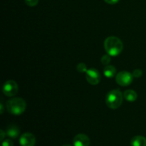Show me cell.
Instances as JSON below:
<instances>
[{
  "mask_svg": "<svg viewBox=\"0 0 146 146\" xmlns=\"http://www.w3.org/2000/svg\"><path fill=\"white\" fill-rule=\"evenodd\" d=\"M104 48L111 56H117L122 52L123 44L121 40L116 36H109L104 41Z\"/></svg>",
  "mask_w": 146,
  "mask_h": 146,
  "instance_id": "cell-1",
  "label": "cell"
},
{
  "mask_svg": "<svg viewBox=\"0 0 146 146\" xmlns=\"http://www.w3.org/2000/svg\"><path fill=\"white\" fill-rule=\"evenodd\" d=\"M6 108L10 114L14 115H19L25 111L27 108V103L23 98H13L7 101Z\"/></svg>",
  "mask_w": 146,
  "mask_h": 146,
  "instance_id": "cell-2",
  "label": "cell"
},
{
  "mask_svg": "<svg viewBox=\"0 0 146 146\" xmlns=\"http://www.w3.org/2000/svg\"><path fill=\"white\" fill-rule=\"evenodd\" d=\"M123 101V94L118 89L110 91L106 96V104L111 109H117L122 105Z\"/></svg>",
  "mask_w": 146,
  "mask_h": 146,
  "instance_id": "cell-3",
  "label": "cell"
},
{
  "mask_svg": "<svg viewBox=\"0 0 146 146\" xmlns=\"http://www.w3.org/2000/svg\"><path fill=\"white\" fill-rule=\"evenodd\" d=\"M133 81V76L128 71H123L115 76V81L121 86H128Z\"/></svg>",
  "mask_w": 146,
  "mask_h": 146,
  "instance_id": "cell-4",
  "label": "cell"
},
{
  "mask_svg": "<svg viewBox=\"0 0 146 146\" xmlns=\"http://www.w3.org/2000/svg\"><path fill=\"white\" fill-rule=\"evenodd\" d=\"M19 87L17 82L13 80L6 81L2 87V91L5 96L8 97H13L18 93Z\"/></svg>",
  "mask_w": 146,
  "mask_h": 146,
  "instance_id": "cell-5",
  "label": "cell"
},
{
  "mask_svg": "<svg viewBox=\"0 0 146 146\" xmlns=\"http://www.w3.org/2000/svg\"><path fill=\"white\" fill-rule=\"evenodd\" d=\"M86 78L91 85H98L101 80V76L99 71L94 68H89L86 72Z\"/></svg>",
  "mask_w": 146,
  "mask_h": 146,
  "instance_id": "cell-6",
  "label": "cell"
},
{
  "mask_svg": "<svg viewBox=\"0 0 146 146\" xmlns=\"http://www.w3.org/2000/svg\"><path fill=\"white\" fill-rule=\"evenodd\" d=\"M19 144L21 146H34L36 144L35 136L31 133H25L20 137Z\"/></svg>",
  "mask_w": 146,
  "mask_h": 146,
  "instance_id": "cell-7",
  "label": "cell"
},
{
  "mask_svg": "<svg viewBox=\"0 0 146 146\" xmlns=\"http://www.w3.org/2000/svg\"><path fill=\"white\" fill-rule=\"evenodd\" d=\"M89 138L85 134L80 133L76 135L73 140V143L74 146H89L90 145Z\"/></svg>",
  "mask_w": 146,
  "mask_h": 146,
  "instance_id": "cell-8",
  "label": "cell"
},
{
  "mask_svg": "<svg viewBox=\"0 0 146 146\" xmlns=\"http://www.w3.org/2000/svg\"><path fill=\"white\" fill-rule=\"evenodd\" d=\"M19 128L18 126L15 125H9L7 127V131H6V134L7 135V136H9L11 138H13V139L17 138L19 135Z\"/></svg>",
  "mask_w": 146,
  "mask_h": 146,
  "instance_id": "cell-9",
  "label": "cell"
},
{
  "mask_svg": "<svg viewBox=\"0 0 146 146\" xmlns=\"http://www.w3.org/2000/svg\"><path fill=\"white\" fill-rule=\"evenodd\" d=\"M123 98L128 102H134L138 98V94L135 91L131 89L126 90L123 92Z\"/></svg>",
  "mask_w": 146,
  "mask_h": 146,
  "instance_id": "cell-10",
  "label": "cell"
},
{
  "mask_svg": "<svg viewBox=\"0 0 146 146\" xmlns=\"http://www.w3.org/2000/svg\"><path fill=\"white\" fill-rule=\"evenodd\" d=\"M131 146H146V138L141 135L134 136L131 141Z\"/></svg>",
  "mask_w": 146,
  "mask_h": 146,
  "instance_id": "cell-11",
  "label": "cell"
},
{
  "mask_svg": "<svg viewBox=\"0 0 146 146\" xmlns=\"http://www.w3.org/2000/svg\"><path fill=\"white\" fill-rule=\"evenodd\" d=\"M104 74L106 78H111L116 74V69L113 66L107 65L104 68Z\"/></svg>",
  "mask_w": 146,
  "mask_h": 146,
  "instance_id": "cell-12",
  "label": "cell"
},
{
  "mask_svg": "<svg viewBox=\"0 0 146 146\" xmlns=\"http://www.w3.org/2000/svg\"><path fill=\"white\" fill-rule=\"evenodd\" d=\"M111 56L108 55V54H106V55L103 56L101 57V63H102L104 65L107 66V65H108V64H109L110 62H111Z\"/></svg>",
  "mask_w": 146,
  "mask_h": 146,
  "instance_id": "cell-13",
  "label": "cell"
},
{
  "mask_svg": "<svg viewBox=\"0 0 146 146\" xmlns=\"http://www.w3.org/2000/svg\"><path fill=\"white\" fill-rule=\"evenodd\" d=\"M77 71L79 73H86L87 71V66L84 63H80L77 65L76 66Z\"/></svg>",
  "mask_w": 146,
  "mask_h": 146,
  "instance_id": "cell-14",
  "label": "cell"
},
{
  "mask_svg": "<svg viewBox=\"0 0 146 146\" xmlns=\"http://www.w3.org/2000/svg\"><path fill=\"white\" fill-rule=\"evenodd\" d=\"M25 2L29 7H35L38 4V0H25Z\"/></svg>",
  "mask_w": 146,
  "mask_h": 146,
  "instance_id": "cell-15",
  "label": "cell"
},
{
  "mask_svg": "<svg viewBox=\"0 0 146 146\" xmlns=\"http://www.w3.org/2000/svg\"><path fill=\"white\" fill-rule=\"evenodd\" d=\"M132 74L135 78H140L143 75V71L141 69H135L133 71Z\"/></svg>",
  "mask_w": 146,
  "mask_h": 146,
  "instance_id": "cell-16",
  "label": "cell"
},
{
  "mask_svg": "<svg viewBox=\"0 0 146 146\" xmlns=\"http://www.w3.org/2000/svg\"><path fill=\"white\" fill-rule=\"evenodd\" d=\"M2 146H14V143L10 139H6L2 141Z\"/></svg>",
  "mask_w": 146,
  "mask_h": 146,
  "instance_id": "cell-17",
  "label": "cell"
},
{
  "mask_svg": "<svg viewBox=\"0 0 146 146\" xmlns=\"http://www.w3.org/2000/svg\"><path fill=\"white\" fill-rule=\"evenodd\" d=\"M119 1H120V0H104V1H105L106 3H107V4H117V3H118Z\"/></svg>",
  "mask_w": 146,
  "mask_h": 146,
  "instance_id": "cell-18",
  "label": "cell"
},
{
  "mask_svg": "<svg viewBox=\"0 0 146 146\" xmlns=\"http://www.w3.org/2000/svg\"><path fill=\"white\" fill-rule=\"evenodd\" d=\"M0 132H1V138H0V140H1V141H3V140H4V137L6 135V133H4V131L3 130H1Z\"/></svg>",
  "mask_w": 146,
  "mask_h": 146,
  "instance_id": "cell-19",
  "label": "cell"
},
{
  "mask_svg": "<svg viewBox=\"0 0 146 146\" xmlns=\"http://www.w3.org/2000/svg\"><path fill=\"white\" fill-rule=\"evenodd\" d=\"M0 108H1V111H0V113L2 114L3 113H4V106H3V104H0Z\"/></svg>",
  "mask_w": 146,
  "mask_h": 146,
  "instance_id": "cell-20",
  "label": "cell"
},
{
  "mask_svg": "<svg viewBox=\"0 0 146 146\" xmlns=\"http://www.w3.org/2000/svg\"><path fill=\"white\" fill-rule=\"evenodd\" d=\"M63 146H71V145H68V144H66V145H63Z\"/></svg>",
  "mask_w": 146,
  "mask_h": 146,
  "instance_id": "cell-21",
  "label": "cell"
}]
</instances>
